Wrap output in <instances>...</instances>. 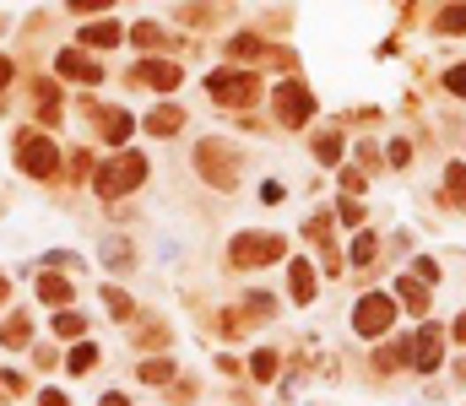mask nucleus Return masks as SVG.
I'll return each instance as SVG.
<instances>
[{
    "label": "nucleus",
    "instance_id": "obj_9",
    "mask_svg": "<svg viewBox=\"0 0 466 406\" xmlns=\"http://www.w3.org/2000/svg\"><path fill=\"white\" fill-rule=\"evenodd\" d=\"M55 65H60V76H71V81H88V87H93V81H103V65H93V60H81L76 50H65V55H60Z\"/></svg>",
    "mask_w": 466,
    "mask_h": 406
},
{
    "label": "nucleus",
    "instance_id": "obj_23",
    "mask_svg": "<svg viewBox=\"0 0 466 406\" xmlns=\"http://www.w3.org/2000/svg\"><path fill=\"white\" fill-rule=\"evenodd\" d=\"M0 341H6V347H22L27 341V320H22V314H17L11 326H0Z\"/></svg>",
    "mask_w": 466,
    "mask_h": 406
},
{
    "label": "nucleus",
    "instance_id": "obj_7",
    "mask_svg": "<svg viewBox=\"0 0 466 406\" xmlns=\"http://www.w3.org/2000/svg\"><path fill=\"white\" fill-rule=\"evenodd\" d=\"M309 114H315V98L304 93L299 81H282V87H277V119L299 130V125H309Z\"/></svg>",
    "mask_w": 466,
    "mask_h": 406
},
{
    "label": "nucleus",
    "instance_id": "obj_11",
    "mask_svg": "<svg viewBox=\"0 0 466 406\" xmlns=\"http://www.w3.org/2000/svg\"><path fill=\"white\" fill-rule=\"evenodd\" d=\"M396 298H401L412 314H423V309H429V282H417V277H401V282H396Z\"/></svg>",
    "mask_w": 466,
    "mask_h": 406
},
{
    "label": "nucleus",
    "instance_id": "obj_21",
    "mask_svg": "<svg viewBox=\"0 0 466 406\" xmlns=\"http://www.w3.org/2000/svg\"><path fill=\"white\" fill-rule=\"evenodd\" d=\"M103 303H109V314H119V320H131V314H136V303L125 298L119 287H103Z\"/></svg>",
    "mask_w": 466,
    "mask_h": 406
},
{
    "label": "nucleus",
    "instance_id": "obj_31",
    "mask_svg": "<svg viewBox=\"0 0 466 406\" xmlns=\"http://www.w3.org/2000/svg\"><path fill=\"white\" fill-rule=\"evenodd\" d=\"M391 163H396V168L412 163V147H407V142H391Z\"/></svg>",
    "mask_w": 466,
    "mask_h": 406
},
{
    "label": "nucleus",
    "instance_id": "obj_19",
    "mask_svg": "<svg viewBox=\"0 0 466 406\" xmlns=\"http://www.w3.org/2000/svg\"><path fill=\"white\" fill-rule=\"evenodd\" d=\"M336 157H342V135H320V142H315V163L331 168Z\"/></svg>",
    "mask_w": 466,
    "mask_h": 406
},
{
    "label": "nucleus",
    "instance_id": "obj_8",
    "mask_svg": "<svg viewBox=\"0 0 466 406\" xmlns=\"http://www.w3.org/2000/svg\"><path fill=\"white\" fill-rule=\"evenodd\" d=\"M147 87H157V93H168V87H180L185 81V71L174 65V60H141V71H136Z\"/></svg>",
    "mask_w": 466,
    "mask_h": 406
},
{
    "label": "nucleus",
    "instance_id": "obj_24",
    "mask_svg": "<svg viewBox=\"0 0 466 406\" xmlns=\"http://www.w3.org/2000/svg\"><path fill=\"white\" fill-rule=\"evenodd\" d=\"M228 55H261V38H249V33L228 38Z\"/></svg>",
    "mask_w": 466,
    "mask_h": 406
},
{
    "label": "nucleus",
    "instance_id": "obj_5",
    "mask_svg": "<svg viewBox=\"0 0 466 406\" xmlns=\"http://www.w3.org/2000/svg\"><path fill=\"white\" fill-rule=\"evenodd\" d=\"M282 239L277 234H239L233 239V249H228V260L233 265H266V260H282Z\"/></svg>",
    "mask_w": 466,
    "mask_h": 406
},
{
    "label": "nucleus",
    "instance_id": "obj_25",
    "mask_svg": "<svg viewBox=\"0 0 466 406\" xmlns=\"http://www.w3.org/2000/svg\"><path fill=\"white\" fill-rule=\"evenodd\" d=\"M256 379H277V352H256Z\"/></svg>",
    "mask_w": 466,
    "mask_h": 406
},
{
    "label": "nucleus",
    "instance_id": "obj_29",
    "mask_svg": "<svg viewBox=\"0 0 466 406\" xmlns=\"http://www.w3.org/2000/svg\"><path fill=\"white\" fill-rule=\"evenodd\" d=\"M114 0H71V11H109Z\"/></svg>",
    "mask_w": 466,
    "mask_h": 406
},
{
    "label": "nucleus",
    "instance_id": "obj_37",
    "mask_svg": "<svg viewBox=\"0 0 466 406\" xmlns=\"http://www.w3.org/2000/svg\"><path fill=\"white\" fill-rule=\"evenodd\" d=\"M0 298H6V282H0Z\"/></svg>",
    "mask_w": 466,
    "mask_h": 406
},
{
    "label": "nucleus",
    "instance_id": "obj_14",
    "mask_svg": "<svg viewBox=\"0 0 466 406\" xmlns=\"http://www.w3.org/2000/svg\"><path fill=\"white\" fill-rule=\"evenodd\" d=\"M38 298L55 303V309H65V303H71V282H65V277H38Z\"/></svg>",
    "mask_w": 466,
    "mask_h": 406
},
{
    "label": "nucleus",
    "instance_id": "obj_34",
    "mask_svg": "<svg viewBox=\"0 0 466 406\" xmlns=\"http://www.w3.org/2000/svg\"><path fill=\"white\" fill-rule=\"evenodd\" d=\"M11 71H17L11 60H0V87H6V81H11Z\"/></svg>",
    "mask_w": 466,
    "mask_h": 406
},
{
    "label": "nucleus",
    "instance_id": "obj_30",
    "mask_svg": "<svg viewBox=\"0 0 466 406\" xmlns=\"http://www.w3.org/2000/svg\"><path fill=\"white\" fill-rule=\"evenodd\" d=\"M131 38H136V43H141V50H147V43H157V27H152V22H141V27H136Z\"/></svg>",
    "mask_w": 466,
    "mask_h": 406
},
{
    "label": "nucleus",
    "instance_id": "obj_4",
    "mask_svg": "<svg viewBox=\"0 0 466 406\" xmlns=\"http://www.w3.org/2000/svg\"><path fill=\"white\" fill-rule=\"evenodd\" d=\"M391 320H396V303H391V298H379V293L358 298V309H353V331L369 336V341H374V336H386Z\"/></svg>",
    "mask_w": 466,
    "mask_h": 406
},
{
    "label": "nucleus",
    "instance_id": "obj_26",
    "mask_svg": "<svg viewBox=\"0 0 466 406\" xmlns=\"http://www.w3.org/2000/svg\"><path fill=\"white\" fill-rule=\"evenodd\" d=\"M412 277L434 287V282H439V265H434V260H412Z\"/></svg>",
    "mask_w": 466,
    "mask_h": 406
},
{
    "label": "nucleus",
    "instance_id": "obj_36",
    "mask_svg": "<svg viewBox=\"0 0 466 406\" xmlns=\"http://www.w3.org/2000/svg\"><path fill=\"white\" fill-rule=\"evenodd\" d=\"M455 336H461V341H466V314H461V320H455Z\"/></svg>",
    "mask_w": 466,
    "mask_h": 406
},
{
    "label": "nucleus",
    "instance_id": "obj_32",
    "mask_svg": "<svg viewBox=\"0 0 466 406\" xmlns=\"http://www.w3.org/2000/svg\"><path fill=\"white\" fill-rule=\"evenodd\" d=\"M282 195H287V190H282V185H277V179H271V185H261V201H271V206H277V201H282Z\"/></svg>",
    "mask_w": 466,
    "mask_h": 406
},
{
    "label": "nucleus",
    "instance_id": "obj_33",
    "mask_svg": "<svg viewBox=\"0 0 466 406\" xmlns=\"http://www.w3.org/2000/svg\"><path fill=\"white\" fill-rule=\"evenodd\" d=\"M38 406H71V401H65L60 390H44V395H38Z\"/></svg>",
    "mask_w": 466,
    "mask_h": 406
},
{
    "label": "nucleus",
    "instance_id": "obj_3",
    "mask_svg": "<svg viewBox=\"0 0 466 406\" xmlns=\"http://www.w3.org/2000/svg\"><path fill=\"white\" fill-rule=\"evenodd\" d=\"M17 163H22V173H33V179H50V173L60 168V147L50 142V135H17Z\"/></svg>",
    "mask_w": 466,
    "mask_h": 406
},
{
    "label": "nucleus",
    "instance_id": "obj_17",
    "mask_svg": "<svg viewBox=\"0 0 466 406\" xmlns=\"http://www.w3.org/2000/svg\"><path fill=\"white\" fill-rule=\"evenodd\" d=\"M93 364H98V352H93L88 341H76V347H71V357H65V369H71V374H88Z\"/></svg>",
    "mask_w": 466,
    "mask_h": 406
},
{
    "label": "nucleus",
    "instance_id": "obj_10",
    "mask_svg": "<svg viewBox=\"0 0 466 406\" xmlns=\"http://www.w3.org/2000/svg\"><path fill=\"white\" fill-rule=\"evenodd\" d=\"M287 277H293V303H309L315 298V265L309 260H293Z\"/></svg>",
    "mask_w": 466,
    "mask_h": 406
},
{
    "label": "nucleus",
    "instance_id": "obj_15",
    "mask_svg": "<svg viewBox=\"0 0 466 406\" xmlns=\"http://www.w3.org/2000/svg\"><path fill=\"white\" fill-rule=\"evenodd\" d=\"M131 130H136V119H131V114H109V119H103V142H109V147H119V142H131Z\"/></svg>",
    "mask_w": 466,
    "mask_h": 406
},
{
    "label": "nucleus",
    "instance_id": "obj_27",
    "mask_svg": "<svg viewBox=\"0 0 466 406\" xmlns=\"http://www.w3.org/2000/svg\"><path fill=\"white\" fill-rule=\"evenodd\" d=\"M353 260H358V265H369V260H374V239H369V234H358V239H353Z\"/></svg>",
    "mask_w": 466,
    "mask_h": 406
},
{
    "label": "nucleus",
    "instance_id": "obj_1",
    "mask_svg": "<svg viewBox=\"0 0 466 406\" xmlns=\"http://www.w3.org/2000/svg\"><path fill=\"white\" fill-rule=\"evenodd\" d=\"M141 179H147V157L141 152H125V157H114V163H103L93 173V190L98 195H125V190H136Z\"/></svg>",
    "mask_w": 466,
    "mask_h": 406
},
{
    "label": "nucleus",
    "instance_id": "obj_35",
    "mask_svg": "<svg viewBox=\"0 0 466 406\" xmlns=\"http://www.w3.org/2000/svg\"><path fill=\"white\" fill-rule=\"evenodd\" d=\"M103 406H131V401H125V395H103Z\"/></svg>",
    "mask_w": 466,
    "mask_h": 406
},
{
    "label": "nucleus",
    "instance_id": "obj_18",
    "mask_svg": "<svg viewBox=\"0 0 466 406\" xmlns=\"http://www.w3.org/2000/svg\"><path fill=\"white\" fill-rule=\"evenodd\" d=\"M50 326H55V336H81V326H88V320H81L76 309H55V320H50Z\"/></svg>",
    "mask_w": 466,
    "mask_h": 406
},
{
    "label": "nucleus",
    "instance_id": "obj_12",
    "mask_svg": "<svg viewBox=\"0 0 466 406\" xmlns=\"http://www.w3.org/2000/svg\"><path fill=\"white\" fill-rule=\"evenodd\" d=\"M125 33L114 27V22H93V27H81V43H93V50H114Z\"/></svg>",
    "mask_w": 466,
    "mask_h": 406
},
{
    "label": "nucleus",
    "instance_id": "obj_28",
    "mask_svg": "<svg viewBox=\"0 0 466 406\" xmlns=\"http://www.w3.org/2000/svg\"><path fill=\"white\" fill-rule=\"evenodd\" d=\"M445 87L455 98H466V65H455V71H445Z\"/></svg>",
    "mask_w": 466,
    "mask_h": 406
},
{
    "label": "nucleus",
    "instance_id": "obj_20",
    "mask_svg": "<svg viewBox=\"0 0 466 406\" xmlns=\"http://www.w3.org/2000/svg\"><path fill=\"white\" fill-rule=\"evenodd\" d=\"M141 379H152V385L174 379V364H168V357H147V364H141Z\"/></svg>",
    "mask_w": 466,
    "mask_h": 406
},
{
    "label": "nucleus",
    "instance_id": "obj_6",
    "mask_svg": "<svg viewBox=\"0 0 466 406\" xmlns=\"http://www.w3.org/2000/svg\"><path fill=\"white\" fill-rule=\"evenodd\" d=\"M439 357H445V331H439V326H423V331L407 341V364L423 369V374H434Z\"/></svg>",
    "mask_w": 466,
    "mask_h": 406
},
{
    "label": "nucleus",
    "instance_id": "obj_16",
    "mask_svg": "<svg viewBox=\"0 0 466 406\" xmlns=\"http://www.w3.org/2000/svg\"><path fill=\"white\" fill-rule=\"evenodd\" d=\"M445 195L466 211V168H461V163H450V168H445Z\"/></svg>",
    "mask_w": 466,
    "mask_h": 406
},
{
    "label": "nucleus",
    "instance_id": "obj_22",
    "mask_svg": "<svg viewBox=\"0 0 466 406\" xmlns=\"http://www.w3.org/2000/svg\"><path fill=\"white\" fill-rule=\"evenodd\" d=\"M439 33H466V6H445V17H439Z\"/></svg>",
    "mask_w": 466,
    "mask_h": 406
},
{
    "label": "nucleus",
    "instance_id": "obj_2",
    "mask_svg": "<svg viewBox=\"0 0 466 406\" xmlns=\"http://www.w3.org/2000/svg\"><path fill=\"white\" fill-rule=\"evenodd\" d=\"M206 93L218 98L223 109H244V103H256L261 81L249 76V71H211V76H206Z\"/></svg>",
    "mask_w": 466,
    "mask_h": 406
},
{
    "label": "nucleus",
    "instance_id": "obj_13",
    "mask_svg": "<svg viewBox=\"0 0 466 406\" xmlns=\"http://www.w3.org/2000/svg\"><path fill=\"white\" fill-rule=\"evenodd\" d=\"M185 125V109H157V114H147V135H174Z\"/></svg>",
    "mask_w": 466,
    "mask_h": 406
}]
</instances>
